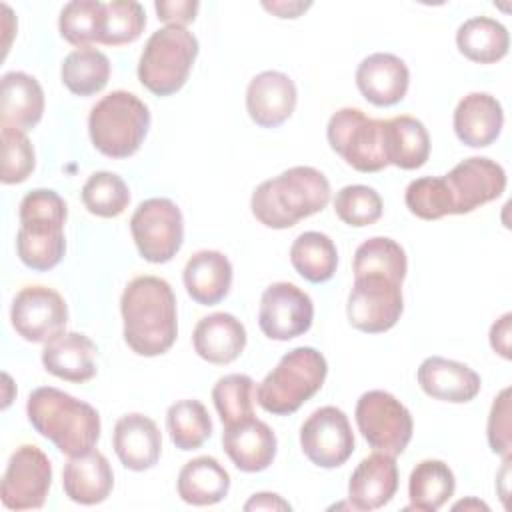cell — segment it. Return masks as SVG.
<instances>
[{
	"instance_id": "obj_1",
	"label": "cell",
	"mask_w": 512,
	"mask_h": 512,
	"mask_svg": "<svg viewBox=\"0 0 512 512\" xmlns=\"http://www.w3.org/2000/svg\"><path fill=\"white\" fill-rule=\"evenodd\" d=\"M124 342L138 356L168 352L178 336V308L172 286L158 276L132 278L120 296Z\"/></svg>"
},
{
	"instance_id": "obj_2",
	"label": "cell",
	"mask_w": 512,
	"mask_h": 512,
	"mask_svg": "<svg viewBox=\"0 0 512 512\" xmlns=\"http://www.w3.org/2000/svg\"><path fill=\"white\" fill-rule=\"evenodd\" d=\"M328 202V178L312 166H294L258 184L250 198V210L266 228L286 230L322 212Z\"/></svg>"
},
{
	"instance_id": "obj_3",
	"label": "cell",
	"mask_w": 512,
	"mask_h": 512,
	"mask_svg": "<svg viewBox=\"0 0 512 512\" xmlns=\"http://www.w3.org/2000/svg\"><path fill=\"white\" fill-rule=\"evenodd\" d=\"M26 416L32 428L66 456L92 450L102 430L100 414L92 404L54 386H40L30 392Z\"/></svg>"
},
{
	"instance_id": "obj_4",
	"label": "cell",
	"mask_w": 512,
	"mask_h": 512,
	"mask_svg": "<svg viewBox=\"0 0 512 512\" xmlns=\"http://www.w3.org/2000/svg\"><path fill=\"white\" fill-rule=\"evenodd\" d=\"M18 218L16 254L20 262L36 272L58 266L66 252L64 224L68 208L64 198L50 188L30 190L20 200Z\"/></svg>"
},
{
	"instance_id": "obj_5",
	"label": "cell",
	"mask_w": 512,
	"mask_h": 512,
	"mask_svg": "<svg viewBox=\"0 0 512 512\" xmlns=\"http://www.w3.org/2000/svg\"><path fill=\"white\" fill-rule=\"evenodd\" d=\"M328 362L312 346L286 352L256 388L258 404L276 416L294 414L324 386Z\"/></svg>"
},
{
	"instance_id": "obj_6",
	"label": "cell",
	"mask_w": 512,
	"mask_h": 512,
	"mask_svg": "<svg viewBox=\"0 0 512 512\" xmlns=\"http://www.w3.org/2000/svg\"><path fill=\"white\" fill-rule=\"evenodd\" d=\"M148 128V106L126 90H114L102 96L88 114L90 140L94 148L108 158H128L136 154Z\"/></svg>"
},
{
	"instance_id": "obj_7",
	"label": "cell",
	"mask_w": 512,
	"mask_h": 512,
	"mask_svg": "<svg viewBox=\"0 0 512 512\" xmlns=\"http://www.w3.org/2000/svg\"><path fill=\"white\" fill-rule=\"evenodd\" d=\"M198 48V38L184 26L152 32L138 60L140 84L156 96L176 94L190 76Z\"/></svg>"
},
{
	"instance_id": "obj_8",
	"label": "cell",
	"mask_w": 512,
	"mask_h": 512,
	"mask_svg": "<svg viewBox=\"0 0 512 512\" xmlns=\"http://www.w3.org/2000/svg\"><path fill=\"white\" fill-rule=\"evenodd\" d=\"M330 148L354 170L370 174L388 166L384 154V120L366 116L360 108L336 110L326 126Z\"/></svg>"
},
{
	"instance_id": "obj_9",
	"label": "cell",
	"mask_w": 512,
	"mask_h": 512,
	"mask_svg": "<svg viewBox=\"0 0 512 512\" xmlns=\"http://www.w3.org/2000/svg\"><path fill=\"white\" fill-rule=\"evenodd\" d=\"M356 426L362 438L376 452L400 456L414 432V420L410 410L386 390L364 392L354 410Z\"/></svg>"
},
{
	"instance_id": "obj_10",
	"label": "cell",
	"mask_w": 512,
	"mask_h": 512,
	"mask_svg": "<svg viewBox=\"0 0 512 512\" xmlns=\"http://www.w3.org/2000/svg\"><path fill=\"white\" fill-rule=\"evenodd\" d=\"M402 312V280L382 272L354 276L346 302V316L352 328L366 334H380L394 328Z\"/></svg>"
},
{
	"instance_id": "obj_11",
	"label": "cell",
	"mask_w": 512,
	"mask_h": 512,
	"mask_svg": "<svg viewBox=\"0 0 512 512\" xmlns=\"http://www.w3.org/2000/svg\"><path fill=\"white\" fill-rule=\"evenodd\" d=\"M138 254L152 264L170 262L184 242V218L170 198H148L130 218Z\"/></svg>"
},
{
	"instance_id": "obj_12",
	"label": "cell",
	"mask_w": 512,
	"mask_h": 512,
	"mask_svg": "<svg viewBox=\"0 0 512 512\" xmlns=\"http://www.w3.org/2000/svg\"><path fill=\"white\" fill-rule=\"evenodd\" d=\"M52 486L50 458L34 444L18 446L2 476V504L10 510L42 508Z\"/></svg>"
},
{
	"instance_id": "obj_13",
	"label": "cell",
	"mask_w": 512,
	"mask_h": 512,
	"mask_svg": "<svg viewBox=\"0 0 512 512\" xmlns=\"http://www.w3.org/2000/svg\"><path fill=\"white\" fill-rule=\"evenodd\" d=\"M300 448L318 468H338L348 462L356 448L354 432L344 410L322 406L300 426Z\"/></svg>"
},
{
	"instance_id": "obj_14",
	"label": "cell",
	"mask_w": 512,
	"mask_h": 512,
	"mask_svg": "<svg viewBox=\"0 0 512 512\" xmlns=\"http://www.w3.org/2000/svg\"><path fill=\"white\" fill-rule=\"evenodd\" d=\"M12 328L26 342H48L66 332L68 306L64 298L48 286H24L12 300Z\"/></svg>"
},
{
	"instance_id": "obj_15",
	"label": "cell",
	"mask_w": 512,
	"mask_h": 512,
	"mask_svg": "<svg viewBox=\"0 0 512 512\" xmlns=\"http://www.w3.org/2000/svg\"><path fill=\"white\" fill-rule=\"evenodd\" d=\"M314 320L312 298L292 282H274L260 296L258 326L270 340L286 342L310 330Z\"/></svg>"
},
{
	"instance_id": "obj_16",
	"label": "cell",
	"mask_w": 512,
	"mask_h": 512,
	"mask_svg": "<svg viewBox=\"0 0 512 512\" xmlns=\"http://www.w3.org/2000/svg\"><path fill=\"white\" fill-rule=\"evenodd\" d=\"M444 178L452 194L454 214H470L506 190L504 168L486 156L464 158Z\"/></svg>"
},
{
	"instance_id": "obj_17",
	"label": "cell",
	"mask_w": 512,
	"mask_h": 512,
	"mask_svg": "<svg viewBox=\"0 0 512 512\" xmlns=\"http://www.w3.org/2000/svg\"><path fill=\"white\" fill-rule=\"evenodd\" d=\"M298 90L294 80L278 70L256 74L246 88V112L260 128H278L294 112Z\"/></svg>"
},
{
	"instance_id": "obj_18",
	"label": "cell",
	"mask_w": 512,
	"mask_h": 512,
	"mask_svg": "<svg viewBox=\"0 0 512 512\" xmlns=\"http://www.w3.org/2000/svg\"><path fill=\"white\" fill-rule=\"evenodd\" d=\"M222 448L240 472L252 474L266 470L274 462L278 440L264 420L250 416L224 426Z\"/></svg>"
},
{
	"instance_id": "obj_19",
	"label": "cell",
	"mask_w": 512,
	"mask_h": 512,
	"mask_svg": "<svg viewBox=\"0 0 512 512\" xmlns=\"http://www.w3.org/2000/svg\"><path fill=\"white\" fill-rule=\"evenodd\" d=\"M356 86L370 104L388 108L404 100L410 86V70L400 56L374 52L358 64Z\"/></svg>"
},
{
	"instance_id": "obj_20",
	"label": "cell",
	"mask_w": 512,
	"mask_h": 512,
	"mask_svg": "<svg viewBox=\"0 0 512 512\" xmlns=\"http://www.w3.org/2000/svg\"><path fill=\"white\" fill-rule=\"evenodd\" d=\"M112 446L124 468L144 472L154 468L160 460L162 434L150 416L130 412L116 420Z\"/></svg>"
},
{
	"instance_id": "obj_21",
	"label": "cell",
	"mask_w": 512,
	"mask_h": 512,
	"mask_svg": "<svg viewBox=\"0 0 512 512\" xmlns=\"http://www.w3.org/2000/svg\"><path fill=\"white\" fill-rule=\"evenodd\" d=\"M416 378L424 394L450 404H466L474 400L482 388L478 372L468 364L442 356L424 358L418 366Z\"/></svg>"
},
{
	"instance_id": "obj_22",
	"label": "cell",
	"mask_w": 512,
	"mask_h": 512,
	"mask_svg": "<svg viewBox=\"0 0 512 512\" xmlns=\"http://www.w3.org/2000/svg\"><path fill=\"white\" fill-rule=\"evenodd\" d=\"M398 490L396 458L374 452L360 460L348 480V500L352 510H378L386 506Z\"/></svg>"
},
{
	"instance_id": "obj_23",
	"label": "cell",
	"mask_w": 512,
	"mask_h": 512,
	"mask_svg": "<svg viewBox=\"0 0 512 512\" xmlns=\"http://www.w3.org/2000/svg\"><path fill=\"white\" fill-rule=\"evenodd\" d=\"M458 140L470 148L494 144L504 126V110L496 96L488 92H470L454 108L452 116Z\"/></svg>"
},
{
	"instance_id": "obj_24",
	"label": "cell",
	"mask_w": 512,
	"mask_h": 512,
	"mask_svg": "<svg viewBox=\"0 0 512 512\" xmlns=\"http://www.w3.org/2000/svg\"><path fill=\"white\" fill-rule=\"evenodd\" d=\"M64 494L82 506L104 502L114 488V472L108 458L100 450H88L70 456L62 470Z\"/></svg>"
},
{
	"instance_id": "obj_25",
	"label": "cell",
	"mask_w": 512,
	"mask_h": 512,
	"mask_svg": "<svg viewBox=\"0 0 512 512\" xmlns=\"http://www.w3.org/2000/svg\"><path fill=\"white\" fill-rule=\"evenodd\" d=\"M96 344L82 332H62L48 340L42 350V364L52 376L82 384L96 376Z\"/></svg>"
},
{
	"instance_id": "obj_26",
	"label": "cell",
	"mask_w": 512,
	"mask_h": 512,
	"mask_svg": "<svg viewBox=\"0 0 512 512\" xmlns=\"http://www.w3.org/2000/svg\"><path fill=\"white\" fill-rule=\"evenodd\" d=\"M194 352L210 364H230L246 348V328L244 324L228 314L214 312L198 320L192 332Z\"/></svg>"
},
{
	"instance_id": "obj_27",
	"label": "cell",
	"mask_w": 512,
	"mask_h": 512,
	"mask_svg": "<svg viewBox=\"0 0 512 512\" xmlns=\"http://www.w3.org/2000/svg\"><path fill=\"white\" fill-rule=\"evenodd\" d=\"M44 114V90L26 72H6L0 80V126L32 130Z\"/></svg>"
},
{
	"instance_id": "obj_28",
	"label": "cell",
	"mask_w": 512,
	"mask_h": 512,
	"mask_svg": "<svg viewBox=\"0 0 512 512\" xmlns=\"http://www.w3.org/2000/svg\"><path fill=\"white\" fill-rule=\"evenodd\" d=\"M188 296L200 306L222 302L232 288V264L218 250H198L192 254L182 272Z\"/></svg>"
},
{
	"instance_id": "obj_29",
	"label": "cell",
	"mask_w": 512,
	"mask_h": 512,
	"mask_svg": "<svg viewBox=\"0 0 512 512\" xmlns=\"http://www.w3.org/2000/svg\"><path fill=\"white\" fill-rule=\"evenodd\" d=\"M176 490L186 504L212 506L228 496L230 474L214 456H198L180 468Z\"/></svg>"
},
{
	"instance_id": "obj_30",
	"label": "cell",
	"mask_w": 512,
	"mask_h": 512,
	"mask_svg": "<svg viewBox=\"0 0 512 512\" xmlns=\"http://www.w3.org/2000/svg\"><path fill=\"white\" fill-rule=\"evenodd\" d=\"M384 154L388 164L402 170L422 168L430 156L426 126L408 114L384 120Z\"/></svg>"
},
{
	"instance_id": "obj_31",
	"label": "cell",
	"mask_w": 512,
	"mask_h": 512,
	"mask_svg": "<svg viewBox=\"0 0 512 512\" xmlns=\"http://www.w3.org/2000/svg\"><path fill=\"white\" fill-rule=\"evenodd\" d=\"M458 52L476 64H494L508 54L510 34L490 16H472L456 30Z\"/></svg>"
},
{
	"instance_id": "obj_32",
	"label": "cell",
	"mask_w": 512,
	"mask_h": 512,
	"mask_svg": "<svg viewBox=\"0 0 512 512\" xmlns=\"http://www.w3.org/2000/svg\"><path fill=\"white\" fill-rule=\"evenodd\" d=\"M456 490V478L452 468L442 460H422L418 462L408 478V498L410 506L406 510L436 512L440 510Z\"/></svg>"
},
{
	"instance_id": "obj_33",
	"label": "cell",
	"mask_w": 512,
	"mask_h": 512,
	"mask_svg": "<svg viewBox=\"0 0 512 512\" xmlns=\"http://www.w3.org/2000/svg\"><path fill=\"white\" fill-rule=\"evenodd\" d=\"M290 262L294 270L312 284L328 282L338 268V250L324 232L308 230L296 236L290 246Z\"/></svg>"
},
{
	"instance_id": "obj_34",
	"label": "cell",
	"mask_w": 512,
	"mask_h": 512,
	"mask_svg": "<svg viewBox=\"0 0 512 512\" xmlns=\"http://www.w3.org/2000/svg\"><path fill=\"white\" fill-rule=\"evenodd\" d=\"M62 84L76 96H94L110 80V60L92 46L74 48L60 66Z\"/></svg>"
},
{
	"instance_id": "obj_35",
	"label": "cell",
	"mask_w": 512,
	"mask_h": 512,
	"mask_svg": "<svg viewBox=\"0 0 512 512\" xmlns=\"http://www.w3.org/2000/svg\"><path fill=\"white\" fill-rule=\"evenodd\" d=\"M212 420L200 400H178L166 412V430L172 444L182 450H198L212 436Z\"/></svg>"
},
{
	"instance_id": "obj_36",
	"label": "cell",
	"mask_w": 512,
	"mask_h": 512,
	"mask_svg": "<svg viewBox=\"0 0 512 512\" xmlns=\"http://www.w3.org/2000/svg\"><path fill=\"white\" fill-rule=\"evenodd\" d=\"M106 24V4L98 0H72L62 6L58 18L60 36L78 46L102 42Z\"/></svg>"
},
{
	"instance_id": "obj_37",
	"label": "cell",
	"mask_w": 512,
	"mask_h": 512,
	"mask_svg": "<svg viewBox=\"0 0 512 512\" xmlns=\"http://www.w3.org/2000/svg\"><path fill=\"white\" fill-rule=\"evenodd\" d=\"M84 208L100 218H116L130 204V190L116 172H94L82 186Z\"/></svg>"
},
{
	"instance_id": "obj_38",
	"label": "cell",
	"mask_w": 512,
	"mask_h": 512,
	"mask_svg": "<svg viewBox=\"0 0 512 512\" xmlns=\"http://www.w3.org/2000/svg\"><path fill=\"white\" fill-rule=\"evenodd\" d=\"M256 386L248 374H226L212 388V402L224 426L254 416Z\"/></svg>"
},
{
	"instance_id": "obj_39",
	"label": "cell",
	"mask_w": 512,
	"mask_h": 512,
	"mask_svg": "<svg viewBox=\"0 0 512 512\" xmlns=\"http://www.w3.org/2000/svg\"><path fill=\"white\" fill-rule=\"evenodd\" d=\"M406 270H408L406 252L392 238H386V236L368 238L354 252V260H352L354 276L364 272H382L404 282Z\"/></svg>"
},
{
	"instance_id": "obj_40",
	"label": "cell",
	"mask_w": 512,
	"mask_h": 512,
	"mask_svg": "<svg viewBox=\"0 0 512 512\" xmlns=\"http://www.w3.org/2000/svg\"><path fill=\"white\" fill-rule=\"evenodd\" d=\"M406 208L420 220H440L454 214V202L444 176H422L412 180L404 192Z\"/></svg>"
},
{
	"instance_id": "obj_41",
	"label": "cell",
	"mask_w": 512,
	"mask_h": 512,
	"mask_svg": "<svg viewBox=\"0 0 512 512\" xmlns=\"http://www.w3.org/2000/svg\"><path fill=\"white\" fill-rule=\"evenodd\" d=\"M384 210L380 194L366 184H348L336 192V216L354 228H364L380 220Z\"/></svg>"
},
{
	"instance_id": "obj_42",
	"label": "cell",
	"mask_w": 512,
	"mask_h": 512,
	"mask_svg": "<svg viewBox=\"0 0 512 512\" xmlns=\"http://www.w3.org/2000/svg\"><path fill=\"white\" fill-rule=\"evenodd\" d=\"M146 28V10L134 0L106 2V24L100 44L122 46L140 38Z\"/></svg>"
},
{
	"instance_id": "obj_43",
	"label": "cell",
	"mask_w": 512,
	"mask_h": 512,
	"mask_svg": "<svg viewBox=\"0 0 512 512\" xmlns=\"http://www.w3.org/2000/svg\"><path fill=\"white\" fill-rule=\"evenodd\" d=\"M2 136V174L0 180L4 184H20L24 182L36 166V154L26 132L0 126Z\"/></svg>"
},
{
	"instance_id": "obj_44",
	"label": "cell",
	"mask_w": 512,
	"mask_h": 512,
	"mask_svg": "<svg viewBox=\"0 0 512 512\" xmlns=\"http://www.w3.org/2000/svg\"><path fill=\"white\" fill-rule=\"evenodd\" d=\"M510 388H504L492 402L488 414L486 436L494 454L510 458L512 452V426H510Z\"/></svg>"
},
{
	"instance_id": "obj_45",
	"label": "cell",
	"mask_w": 512,
	"mask_h": 512,
	"mask_svg": "<svg viewBox=\"0 0 512 512\" xmlns=\"http://www.w3.org/2000/svg\"><path fill=\"white\" fill-rule=\"evenodd\" d=\"M200 4L196 0H158L154 2V10L158 20L166 26H184L194 22Z\"/></svg>"
},
{
	"instance_id": "obj_46",
	"label": "cell",
	"mask_w": 512,
	"mask_h": 512,
	"mask_svg": "<svg viewBox=\"0 0 512 512\" xmlns=\"http://www.w3.org/2000/svg\"><path fill=\"white\" fill-rule=\"evenodd\" d=\"M510 324H512V314L506 312L490 328V346L504 360L512 358V354H510Z\"/></svg>"
},
{
	"instance_id": "obj_47",
	"label": "cell",
	"mask_w": 512,
	"mask_h": 512,
	"mask_svg": "<svg viewBox=\"0 0 512 512\" xmlns=\"http://www.w3.org/2000/svg\"><path fill=\"white\" fill-rule=\"evenodd\" d=\"M244 510H292V506L274 492H258L244 504Z\"/></svg>"
},
{
	"instance_id": "obj_48",
	"label": "cell",
	"mask_w": 512,
	"mask_h": 512,
	"mask_svg": "<svg viewBox=\"0 0 512 512\" xmlns=\"http://www.w3.org/2000/svg\"><path fill=\"white\" fill-rule=\"evenodd\" d=\"M262 6L278 18H298L312 4L310 2H262Z\"/></svg>"
},
{
	"instance_id": "obj_49",
	"label": "cell",
	"mask_w": 512,
	"mask_h": 512,
	"mask_svg": "<svg viewBox=\"0 0 512 512\" xmlns=\"http://www.w3.org/2000/svg\"><path fill=\"white\" fill-rule=\"evenodd\" d=\"M452 508H454V510H460V508H464V510H466V508H478V510H480V508H482V510H488V506H486V504H484V502H480V500H476V498H468V500H462V502H458V504H454V506H452Z\"/></svg>"
}]
</instances>
